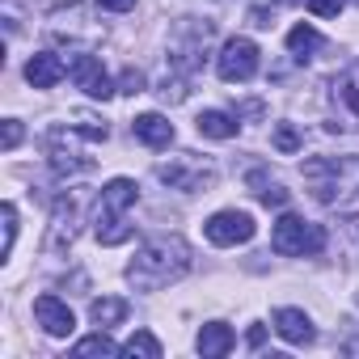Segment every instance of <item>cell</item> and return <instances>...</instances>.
Returning <instances> with one entry per match:
<instances>
[{
	"label": "cell",
	"mask_w": 359,
	"mask_h": 359,
	"mask_svg": "<svg viewBox=\"0 0 359 359\" xmlns=\"http://www.w3.org/2000/svg\"><path fill=\"white\" fill-rule=\"evenodd\" d=\"M34 317H39V325H43L51 338H68V334L76 330V317H72V309H68L60 296H39V300H34Z\"/></svg>",
	"instance_id": "obj_10"
},
{
	"label": "cell",
	"mask_w": 359,
	"mask_h": 359,
	"mask_svg": "<svg viewBox=\"0 0 359 359\" xmlns=\"http://www.w3.org/2000/svg\"><path fill=\"white\" fill-rule=\"evenodd\" d=\"M123 355H140V359H161V342L148 334V330H135L127 342H123Z\"/></svg>",
	"instance_id": "obj_21"
},
{
	"label": "cell",
	"mask_w": 359,
	"mask_h": 359,
	"mask_svg": "<svg viewBox=\"0 0 359 359\" xmlns=\"http://www.w3.org/2000/svg\"><path fill=\"white\" fill-rule=\"evenodd\" d=\"M216 72H220L229 85L254 81V72H258V47H254L250 39H229V43L220 47V55H216Z\"/></svg>",
	"instance_id": "obj_7"
},
{
	"label": "cell",
	"mask_w": 359,
	"mask_h": 359,
	"mask_svg": "<svg viewBox=\"0 0 359 359\" xmlns=\"http://www.w3.org/2000/svg\"><path fill=\"white\" fill-rule=\"evenodd\" d=\"M97 5L110 13H127V9H135V0H97Z\"/></svg>",
	"instance_id": "obj_27"
},
{
	"label": "cell",
	"mask_w": 359,
	"mask_h": 359,
	"mask_svg": "<svg viewBox=\"0 0 359 359\" xmlns=\"http://www.w3.org/2000/svg\"><path fill=\"white\" fill-rule=\"evenodd\" d=\"M325 245V229L321 224H309L300 216H279V224L271 229V250L283 254V258H309V254H321Z\"/></svg>",
	"instance_id": "obj_4"
},
{
	"label": "cell",
	"mask_w": 359,
	"mask_h": 359,
	"mask_svg": "<svg viewBox=\"0 0 359 359\" xmlns=\"http://www.w3.org/2000/svg\"><path fill=\"white\" fill-rule=\"evenodd\" d=\"M72 81H76V89H85L89 97H97V102H106L110 93H114V81L106 76V68H102V60L97 55H89V51H76V60H72Z\"/></svg>",
	"instance_id": "obj_9"
},
{
	"label": "cell",
	"mask_w": 359,
	"mask_h": 359,
	"mask_svg": "<svg viewBox=\"0 0 359 359\" xmlns=\"http://www.w3.org/2000/svg\"><path fill=\"white\" fill-rule=\"evenodd\" d=\"M287 47H292V55H300V60H304V55H313V51L321 47V34H317L309 22H300V26H292V30H287Z\"/></svg>",
	"instance_id": "obj_19"
},
{
	"label": "cell",
	"mask_w": 359,
	"mask_h": 359,
	"mask_svg": "<svg viewBox=\"0 0 359 359\" xmlns=\"http://www.w3.org/2000/svg\"><path fill=\"white\" fill-rule=\"evenodd\" d=\"M156 177H161L169 191L195 195V191H208L216 182V165L203 161V156H195V152H182V156H173V161H161L156 165Z\"/></svg>",
	"instance_id": "obj_5"
},
{
	"label": "cell",
	"mask_w": 359,
	"mask_h": 359,
	"mask_svg": "<svg viewBox=\"0 0 359 359\" xmlns=\"http://www.w3.org/2000/svg\"><path fill=\"white\" fill-rule=\"evenodd\" d=\"M68 76V64L55 55V51H39V55H30V64H26V81L34 85V89H51V85H60Z\"/></svg>",
	"instance_id": "obj_11"
},
{
	"label": "cell",
	"mask_w": 359,
	"mask_h": 359,
	"mask_svg": "<svg viewBox=\"0 0 359 359\" xmlns=\"http://www.w3.org/2000/svg\"><path fill=\"white\" fill-rule=\"evenodd\" d=\"M0 144H5V148H18L22 144V123L18 118H5V135H0Z\"/></svg>",
	"instance_id": "obj_26"
},
{
	"label": "cell",
	"mask_w": 359,
	"mask_h": 359,
	"mask_svg": "<svg viewBox=\"0 0 359 359\" xmlns=\"http://www.w3.org/2000/svg\"><path fill=\"white\" fill-rule=\"evenodd\" d=\"M346 0H309V13L313 18H338Z\"/></svg>",
	"instance_id": "obj_24"
},
{
	"label": "cell",
	"mask_w": 359,
	"mask_h": 359,
	"mask_svg": "<svg viewBox=\"0 0 359 359\" xmlns=\"http://www.w3.org/2000/svg\"><path fill=\"white\" fill-rule=\"evenodd\" d=\"M0 220H5V250H0V254H13V241H18V208L13 203H5V208H0Z\"/></svg>",
	"instance_id": "obj_22"
},
{
	"label": "cell",
	"mask_w": 359,
	"mask_h": 359,
	"mask_svg": "<svg viewBox=\"0 0 359 359\" xmlns=\"http://www.w3.org/2000/svg\"><path fill=\"white\" fill-rule=\"evenodd\" d=\"M262 338H266V330H262V325H254V330H250V346H262Z\"/></svg>",
	"instance_id": "obj_28"
},
{
	"label": "cell",
	"mask_w": 359,
	"mask_h": 359,
	"mask_svg": "<svg viewBox=\"0 0 359 359\" xmlns=\"http://www.w3.org/2000/svg\"><path fill=\"white\" fill-rule=\"evenodd\" d=\"M275 148H279V152H296V148H300V131H296L292 123H279V127H275Z\"/></svg>",
	"instance_id": "obj_23"
},
{
	"label": "cell",
	"mask_w": 359,
	"mask_h": 359,
	"mask_svg": "<svg viewBox=\"0 0 359 359\" xmlns=\"http://www.w3.org/2000/svg\"><path fill=\"white\" fill-rule=\"evenodd\" d=\"M72 351H76V355H123V346H118L106 330H97V334H89V338H81Z\"/></svg>",
	"instance_id": "obj_20"
},
{
	"label": "cell",
	"mask_w": 359,
	"mask_h": 359,
	"mask_svg": "<svg viewBox=\"0 0 359 359\" xmlns=\"http://www.w3.org/2000/svg\"><path fill=\"white\" fill-rule=\"evenodd\" d=\"M131 131H135V140L148 144V148H169V144H173V123H169L165 114H140V118L131 123Z\"/></svg>",
	"instance_id": "obj_15"
},
{
	"label": "cell",
	"mask_w": 359,
	"mask_h": 359,
	"mask_svg": "<svg viewBox=\"0 0 359 359\" xmlns=\"http://www.w3.org/2000/svg\"><path fill=\"white\" fill-rule=\"evenodd\" d=\"M118 89H123V93H144V76H140L135 68H127V72L118 76Z\"/></svg>",
	"instance_id": "obj_25"
},
{
	"label": "cell",
	"mask_w": 359,
	"mask_h": 359,
	"mask_svg": "<svg viewBox=\"0 0 359 359\" xmlns=\"http://www.w3.org/2000/svg\"><path fill=\"white\" fill-rule=\"evenodd\" d=\"M76 220H81L76 199H60V203H55V224H51V245H47L51 254L76 241Z\"/></svg>",
	"instance_id": "obj_13"
},
{
	"label": "cell",
	"mask_w": 359,
	"mask_h": 359,
	"mask_svg": "<svg viewBox=\"0 0 359 359\" xmlns=\"http://www.w3.org/2000/svg\"><path fill=\"white\" fill-rule=\"evenodd\" d=\"M237 127H241V123H237L229 110H203V114H199V135H208V140H233Z\"/></svg>",
	"instance_id": "obj_16"
},
{
	"label": "cell",
	"mask_w": 359,
	"mask_h": 359,
	"mask_svg": "<svg viewBox=\"0 0 359 359\" xmlns=\"http://www.w3.org/2000/svg\"><path fill=\"white\" fill-rule=\"evenodd\" d=\"M304 182L321 208L359 216V156H313L304 161Z\"/></svg>",
	"instance_id": "obj_2"
},
{
	"label": "cell",
	"mask_w": 359,
	"mask_h": 359,
	"mask_svg": "<svg viewBox=\"0 0 359 359\" xmlns=\"http://www.w3.org/2000/svg\"><path fill=\"white\" fill-rule=\"evenodd\" d=\"M275 330H279V338L292 342V346H309V342L317 338V330H313V321H309L304 309H279V313H275Z\"/></svg>",
	"instance_id": "obj_12"
},
{
	"label": "cell",
	"mask_w": 359,
	"mask_h": 359,
	"mask_svg": "<svg viewBox=\"0 0 359 359\" xmlns=\"http://www.w3.org/2000/svg\"><path fill=\"white\" fill-rule=\"evenodd\" d=\"M233 330L224 325V321H208L203 330H199V338H195V351L203 355V359H224L229 351H233Z\"/></svg>",
	"instance_id": "obj_14"
},
{
	"label": "cell",
	"mask_w": 359,
	"mask_h": 359,
	"mask_svg": "<svg viewBox=\"0 0 359 359\" xmlns=\"http://www.w3.org/2000/svg\"><path fill=\"white\" fill-rule=\"evenodd\" d=\"M187 271H191V245L177 233H161L135 250V258L127 262V283L135 292H161V287L177 283Z\"/></svg>",
	"instance_id": "obj_1"
},
{
	"label": "cell",
	"mask_w": 359,
	"mask_h": 359,
	"mask_svg": "<svg viewBox=\"0 0 359 359\" xmlns=\"http://www.w3.org/2000/svg\"><path fill=\"white\" fill-rule=\"evenodd\" d=\"M203 233H208V241H212V245H245V241L258 233V224H254V216H250V212L229 208V212H216V216L203 224Z\"/></svg>",
	"instance_id": "obj_8"
},
{
	"label": "cell",
	"mask_w": 359,
	"mask_h": 359,
	"mask_svg": "<svg viewBox=\"0 0 359 359\" xmlns=\"http://www.w3.org/2000/svg\"><path fill=\"white\" fill-rule=\"evenodd\" d=\"M140 199V187L131 177H114V182L102 187L97 195V216H93V233L102 245H123L131 237V224H127V208H135Z\"/></svg>",
	"instance_id": "obj_3"
},
{
	"label": "cell",
	"mask_w": 359,
	"mask_h": 359,
	"mask_svg": "<svg viewBox=\"0 0 359 359\" xmlns=\"http://www.w3.org/2000/svg\"><path fill=\"white\" fill-rule=\"evenodd\" d=\"M330 102H334V110H338V123H330V127H334V131H346V127L359 131V64H346V68L334 76Z\"/></svg>",
	"instance_id": "obj_6"
},
{
	"label": "cell",
	"mask_w": 359,
	"mask_h": 359,
	"mask_svg": "<svg viewBox=\"0 0 359 359\" xmlns=\"http://www.w3.org/2000/svg\"><path fill=\"white\" fill-rule=\"evenodd\" d=\"M89 317H93L97 330H110V325H118V321L127 317V300H118V296H102V300L89 304Z\"/></svg>",
	"instance_id": "obj_17"
},
{
	"label": "cell",
	"mask_w": 359,
	"mask_h": 359,
	"mask_svg": "<svg viewBox=\"0 0 359 359\" xmlns=\"http://www.w3.org/2000/svg\"><path fill=\"white\" fill-rule=\"evenodd\" d=\"M250 187H254V195L266 203V208H283L287 203V191H283V182H275V177H266V173H250Z\"/></svg>",
	"instance_id": "obj_18"
}]
</instances>
